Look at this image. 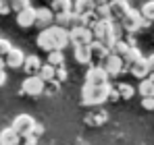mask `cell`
Segmentation results:
<instances>
[{
    "instance_id": "cell-1",
    "label": "cell",
    "mask_w": 154,
    "mask_h": 145,
    "mask_svg": "<svg viewBox=\"0 0 154 145\" xmlns=\"http://www.w3.org/2000/svg\"><path fill=\"white\" fill-rule=\"evenodd\" d=\"M112 91V85L110 83H104V85H83L81 89V104L83 106H100L104 104Z\"/></svg>"
},
{
    "instance_id": "cell-2",
    "label": "cell",
    "mask_w": 154,
    "mask_h": 145,
    "mask_svg": "<svg viewBox=\"0 0 154 145\" xmlns=\"http://www.w3.org/2000/svg\"><path fill=\"white\" fill-rule=\"evenodd\" d=\"M148 25H150V21L142 19L140 10H133V8H129L127 15L121 19V29H123V31H127V33H135L137 29H142V27H148Z\"/></svg>"
},
{
    "instance_id": "cell-3",
    "label": "cell",
    "mask_w": 154,
    "mask_h": 145,
    "mask_svg": "<svg viewBox=\"0 0 154 145\" xmlns=\"http://www.w3.org/2000/svg\"><path fill=\"white\" fill-rule=\"evenodd\" d=\"M92 42H94V37H92V31L88 27L73 25L69 29V44H73V46H90Z\"/></svg>"
},
{
    "instance_id": "cell-4",
    "label": "cell",
    "mask_w": 154,
    "mask_h": 145,
    "mask_svg": "<svg viewBox=\"0 0 154 145\" xmlns=\"http://www.w3.org/2000/svg\"><path fill=\"white\" fill-rule=\"evenodd\" d=\"M44 89H46V83L38 75H27L21 83V93H25V96H42Z\"/></svg>"
},
{
    "instance_id": "cell-5",
    "label": "cell",
    "mask_w": 154,
    "mask_h": 145,
    "mask_svg": "<svg viewBox=\"0 0 154 145\" xmlns=\"http://www.w3.org/2000/svg\"><path fill=\"white\" fill-rule=\"evenodd\" d=\"M33 116H29V114H19V116H15V120L11 124V129L19 135V137H23V135H31V131H33Z\"/></svg>"
},
{
    "instance_id": "cell-6",
    "label": "cell",
    "mask_w": 154,
    "mask_h": 145,
    "mask_svg": "<svg viewBox=\"0 0 154 145\" xmlns=\"http://www.w3.org/2000/svg\"><path fill=\"white\" fill-rule=\"evenodd\" d=\"M100 67H102L104 71H106L108 79H110V77H119V75L123 72V67H125V62H123L119 56H115V54L110 52V54H108V56H106V58L102 60V64H100Z\"/></svg>"
},
{
    "instance_id": "cell-7",
    "label": "cell",
    "mask_w": 154,
    "mask_h": 145,
    "mask_svg": "<svg viewBox=\"0 0 154 145\" xmlns=\"http://www.w3.org/2000/svg\"><path fill=\"white\" fill-rule=\"evenodd\" d=\"M108 83V75L100 64L90 67V71L85 72V85H104Z\"/></svg>"
},
{
    "instance_id": "cell-8",
    "label": "cell",
    "mask_w": 154,
    "mask_h": 145,
    "mask_svg": "<svg viewBox=\"0 0 154 145\" xmlns=\"http://www.w3.org/2000/svg\"><path fill=\"white\" fill-rule=\"evenodd\" d=\"M2 58H4V67H8V69H19V67H23L25 54H23L21 48H11Z\"/></svg>"
},
{
    "instance_id": "cell-9",
    "label": "cell",
    "mask_w": 154,
    "mask_h": 145,
    "mask_svg": "<svg viewBox=\"0 0 154 145\" xmlns=\"http://www.w3.org/2000/svg\"><path fill=\"white\" fill-rule=\"evenodd\" d=\"M35 42H38V48L44 50V52H52V50H54V35H52V25L40 31V35H38V40H35Z\"/></svg>"
},
{
    "instance_id": "cell-10",
    "label": "cell",
    "mask_w": 154,
    "mask_h": 145,
    "mask_svg": "<svg viewBox=\"0 0 154 145\" xmlns=\"http://www.w3.org/2000/svg\"><path fill=\"white\" fill-rule=\"evenodd\" d=\"M52 21H54V13H52L50 8H46V6H42V8H35V23L40 29H46V27H50Z\"/></svg>"
},
{
    "instance_id": "cell-11",
    "label": "cell",
    "mask_w": 154,
    "mask_h": 145,
    "mask_svg": "<svg viewBox=\"0 0 154 145\" xmlns=\"http://www.w3.org/2000/svg\"><path fill=\"white\" fill-rule=\"evenodd\" d=\"M33 23H35V8L33 6H25L23 10L17 13V25L19 27L27 29V27H31Z\"/></svg>"
},
{
    "instance_id": "cell-12",
    "label": "cell",
    "mask_w": 154,
    "mask_h": 145,
    "mask_svg": "<svg viewBox=\"0 0 154 145\" xmlns=\"http://www.w3.org/2000/svg\"><path fill=\"white\" fill-rule=\"evenodd\" d=\"M52 35H54V50H63L69 44V29L52 25Z\"/></svg>"
},
{
    "instance_id": "cell-13",
    "label": "cell",
    "mask_w": 154,
    "mask_h": 145,
    "mask_svg": "<svg viewBox=\"0 0 154 145\" xmlns=\"http://www.w3.org/2000/svg\"><path fill=\"white\" fill-rule=\"evenodd\" d=\"M108 4V13H110V21H121L129 10L127 2H106Z\"/></svg>"
},
{
    "instance_id": "cell-14",
    "label": "cell",
    "mask_w": 154,
    "mask_h": 145,
    "mask_svg": "<svg viewBox=\"0 0 154 145\" xmlns=\"http://www.w3.org/2000/svg\"><path fill=\"white\" fill-rule=\"evenodd\" d=\"M127 69H129V72H131L133 77H137L140 81L148 77V64H146V58H144V56L137 58V60H133L131 64H127Z\"/></svg>"
},
{
    "instance_id": "cell-15",
    "label": "cell",
    "mask_w": 154,
    "mask_h": 145,
    "mask_svg": "<svg viewBox=\"0 0 154 145\" xmlns=\"http://www.w3.org/2000/svg\"><path fill=\"white\" fill-rule=\"evenodd\" d=\"M96 8V2L94 0H75L73 6H71V13L75 17H81V15H88Z\"/></svg>"
},
{
    "instance_id": "cell-16",
    "label": "cell",
    "mask_w": 154,
    "mask_h": 145,
    "mask_svg": "<svg viewBox=\"0 0 154 145\" xmlns=\"http://www.w3.org/2000/svg\"><path fill=\"white\" fill-rule=\"evenodd\" d=\"M90 54H92V60H98V62L102 64V60L110 54V50L104 48L100 42H92V44H90Z\"/></svg>"
},
{
    "instance_id": "cell-17",
    "label": "cell",
    "mask_w": 154,
    "mask_h": 145,
    "mask_svg": "<svg viewBox=\"0 0 154 145\" xmlns=\"http://www.w3.org/2000/svg\"><path fill=\"white\" fill-rule=\"evenodd\" d=\"M40 67H42V60H40V56H35V54H31V56H25V60H23V69H25L27 75H38Z\"/></svg>"
},
{
    "instance_id": "cell-18",
    "label": "cell",
    "mask_w": 154,
    "mask_h": 145,
    "mask_svg": "<svg viewBox=\"0 0 154 145\" xmlns=\"http://www.w3.org/2000/svg\"><path fill=\"white\" fill-rule=\"evenodd\" d=\"M54 21L58 27H65V29H71L73 25H79L77 23V17L73 13H65V15H54Z\"/></svg>"
},
{
    "instance_id": "cell-19",
    "label": "cell",
    "mask_w": 154,
    "mask_h": 145,
    "mask_svg": "<svg viewBox=\"0 0 154 145\" xmlns=\"http://www.w3.org/2000/svg\"><path fill=\"white\" fill-rule=\"evenodd\" d=\"M52 4V13L54 15H65V13H71V6H73V0H50Z\"/></svg>"
},
{
    "instance_id": "cell-20",
    "label": "cell",
    "mask_w": 154,
    "mask_h": 145,
    "mask_svg": "<svg viewBox=\"0 0 154 145\" xmlns=\"http://www.w3.org/2000/svg\"><path fill=\"white\" fill-rule=\"evenodd\" d=\"M17 143H19V135L11 126L0 131V145H17Z\"/></svg>"
},
{
    "instance_id": "cell-21",
    "label": "cell",
    "mask_w": 154,
    "mask_h": 145,
    "mask_svg": "<svg viewBox=\"0 0 154 145\" xmlns=\"http://www.w3.org/2000/svg\"><path fill=\"white\" fill-rule=\"evenodd\" d=\"M75 60L79 64H90L92 62L90 46H75Z\"/></svg>"
},
{
    "instance_id": "cell-22",
    "label": "cell",
    "mask_w": 154,
    "mask_h": 145,
    "mask_svg": "<svg viewBox=\"0 0 154 145\" xmlns=\"http://www.w3.org/2000/svg\"><path fill=\"white\" fill-rule=\"evenodd\" d=\"M137 93H140L142 97H154V85H152V81H150L148 77L140 81V87H137Z\"/></svg>"
},
{
    "instance_id": "cell-23",
    "label": "cell",
    "mask_w": 154,
    "mask_h": 145,
    "mask_svg": "<svg viewBox=\"0 0 154 145\" xmlns=\"http://www.w3.org/2000/svg\"><path fill=\"white\" fill-rule=\"evenodd\" d=\"M38 77H40L44 83H52V81H54V67L48 64V62H46V64H42V67H40V71H38Z\"/></svg>"
},
{
    "instance_id": "cell-24",
    "label": "cell",
    "mask_w": 154,
    "mask_h": 145,
    "mask_svg": "<svg viewBox=\"0 0 154 145\" xmlns=\"http://www.w3.org/2000/svg\"><path fill=\"white\" fill-rule=\"evenodd\" d=\"M48 64H52L54 69H58V67H63V64H65L63 50H52V52H48Z\"/></svg>"
},
{
    "instance_id": "cell-25",
    "label": "cell",
    "mask_w": 154,
    "mask_h": 145,
    "mask_svg": "<svg viewBox=\"0 0 154 145\" xmlns=\"http://www.w3.org/2000/svg\"><path fill=\"white\" fill-rule=\"evenodd\" d=\"M115 89H117L119 97H123V99H131V97L135 96V87H131L129 83H119Z\"/></svg>"
},
{
    "instance_id": "cell-26",
    "label": "cell",
    "mask_w": 154,
    "mask_h": 145,
    "mask_svg": "<svg viewBox=\"0 0 154 145\" xmlns=\"http://www.w3.org/2000/svg\"><path fill=\"white\" fill-rule=\"evenodd\" d=\"M94 15H96V19H98V21H110L108 4H106V2H102V4H96V8H94Z\"/></svg>"
},
{
    "instance_id": "cell-27",
    "label": "cell",
    "mask_w": 154,
    "mask_h": 145,
    "mask_svg": "<svg viewBox=\"0 0 154 145\" xmlns=\"http://www.w3.org/2000/svg\"><path fill=\"white\" fill-rule=\"evenodd\" d=\"M140 15H142V19H146V21H154V0H148V2L142 6Z\"/></svg>"
},
{
    "instance_id": "cell-28",
    "label": "cell",
    "mask_w": 154,
    "mask_h": 145,
    "mask_svg": "<svg viewBox=\"0 0 154 145\" xmlns=\"http://www.w3.org/2000/svg\"><path fill=\"white\" fill-rule=\"evenodd\" d=\"M8 6H11V10H23L25 6H31V0H8Z\"/></svg>"
},
{
    "instance_id": "cell-29",
    "label": "cell",
    "mask_w": 154,
    "mask_h": 145,
    "mask_svg": "<svg viewBox=\"0 0 154 145\" xmlns=\"http://www.w3.org/2000/svg\"><path fill=\"white\" fill-rule=\"evenodd\" d=\"M65 79H67V71H65V67L54 69V81H56V83H63Z\"/></svg>"
},
{
    "instance_id": "cell-30",
    "label": "cell",
    "mask_w": 154,
    "mask_h": 145,
    "mask_svg": "<svg viewBox=\"0 0 154 145\" xmlns=\"http://www.w3.org/2000/svg\"><path fill=\"white\" fill-rule=\"evenodd\" d=\"M38 143V137H33V135H23V137H19V145H35Z\"/></svg>"
},
{
    "instance_id": "cell-31",
    "label": "cell",
    "mask_w": 154,
    "mask_h": 145,
    "mask_svg": "<svg viewBox=\"0 0 154 145\" xmlns=\"http://www.w3.org/2000/svg\"><path fill=\"white\" fill-rule=\"evenodd\" d=\"M11 48H13V46H11V42H8V40H4V37H0V56H4Z\"/></svg>"
},
{
    "instance_id": "cell-32",
    "label": "cell",
    "mask_w": 154,
    "mask_h": 145,
    "mask_svg": "<svg viewBox=\"0 0 154 145\" xmlns=\"http://www.w3.org/2000/svg\"><path fill=\"white\" fill-rule=\"evenodd\" d=\"M142 108L144 110H154V97H142Z\"/></svg>"
},
{
    "instance_id": "cell-33",
    "label": "cell",
    "mask_w": 154,
    "mask_h": 145,
    "mask_svg": "<svg viewBox=\"0 0 154 145\" xmlns=\"http://www.w3.org/2000/svg\"><path fill=\"white\" fill-rule=\"evenodd\" d=\"M8 13H11L8 0H0V15H8Z\"/></svg>"
},
{
    "instance_id": "cell-34",
    "label": "cell",
    "mask_w": 154,
    "mask_h": 145,
    "mask_svg": "<svg viewBox=\"0 0 154 145\" xmlns=\"http://www.w3.org/2000/svg\"><path fill=\"white\" fill-rule=\"evenodd\" d=\"M42 133H44V126H42V124H38V122H35V124H33V131H31V135H33V137H38V139H40V135H42Z\"/></svg>"
},
{
    "instance_id": "cell-35",
    "label": "cell",
    "mask_w": 154,
    "mask_h": 145,
    "mask_svg": "<svg viewBox=\"0 0 154 145\" xmlns=\"http://www.w3.org/2000/svg\"><path fill=\"white\" fill-rule=\"evenodd\" d=\"M146 64H148V75L154 72V54H150V56L146 58Z\"/></svg>"
},
{
    "instance_id": "cell-36",
    "label": "cell",
    "mask_w": 154,
    "mask_h": 145,
    "mask_svg": "<svg viewBox=\"0 0 154 145\" xmlns=\"http://www.w3.org/2000/svg\"><path fill=\"white\" fill-rule=\"evenodd\" d=\"M4 83H6V72H4V69H2V71H0V87H2Z\"/></svg>"
},
{
    "instance_id": "cell-37",
    "label": "cell",
    "mask_w": 154,
    "mask_h": 145,
    "mask_svg": "<svg viewBox=\"0 0 154 145\" xmlns=\"http://www.w3.org/2000/svg\"><path fill=\"white\" fill-rule=\"evenodd\" d=\"M2 69H4V58L0 56V71H2Z\"/></svg>"
},
{
    "instance_id": "cell-38",
    "label": "cell",
    "mask_w": 154,
    "mask_h": 145,
    "mask_svg": "<svg viewBox=\"0 0 154 145\" xmlns=\"http://www.w3.org/2000/svg\"><path fill=\"white\" fill-rule=\"evenodd\" d=\"M148 79L152 81V85H154V72H150V75H148Z\"/></svg>"
},
{
    "instance_id": "cell-39",
    "label": "cell",
    "mask_w": 154,
    "mask_h": 145,
    "mask_svg": "<svg viewBox=\"0 0 154 145\" xmlns=\"http://www.w3.org/2000/svg\"><path fill=\"white\" fill-rule=\"evenodd\" d=\"M96 4H102V2H108V0H94Z\"/></svg>"
},
{
    "instance_id": "cell-40",
    "label": "cell",
    "mask_w": 154,
    "mask_h": 145,
    "mask_svg": "<svg viewBox=\"0 0 154 145\" xmlns=\"http://www.w3.org/2000/svg\"><path fill=\"white\" fill-rule=\"evenodd\" d=\"M108 2H127V0H108Z\"/></svg>"
},
{
    "instance_id": "cell-41",
    "label": "cell",
    "mask_w": 154,
    "mask_h": 145,
    "mask_svg": "<svg viewBox=\"0 0 154 145\" xmlns=\"http://www.w3.org/2000/svg\"><path fill=\"white\" fill-rule=\"evenodd\" d=\"M17 145H19V143H17Z\"/></svg>"
}]
</instances>
